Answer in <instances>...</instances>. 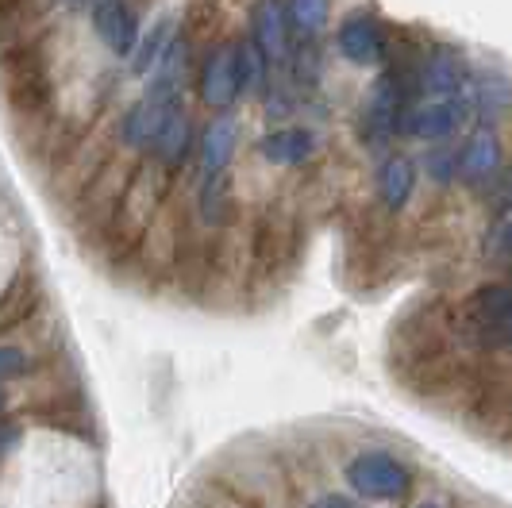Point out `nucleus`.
<instances>
[{"label":"nucleus","instance_id":"f257e3e1","mask_svg":"<svg viewBox=\"0 0 512 508\" xmlns=\"http://www.w3.org/2000/svg\"><path fill=\"white\" fill-rule=\"evenodd\" d=\"M343 474L362 501H401L412 489V470L393 451H359Z\"/></svg>","mask_w":512,"mask_h":508},{"label":"nucleus","instance_id":"f03ea898","mask_svg":"<svg viewBox=\"0 0 512 508\" xmlns=\"http://www.w3.org/2000/svg\"><path fill=\"white\" fill-rule=\"evenodd\" d=\"M181 108V93L178 89H166V85H158L154 81L151 89H147V97H139V101L128 108V116H124V143L128 147H151L154 139H158V131L166 127V120L174 116Z\"/></svg>","mask_w":512,"mask_h":508},{"label":"nucleus","instance_id":"7ed1b4c3","mask_svg":"<svg viewBox=\"0 0 512 508\" xmlns=\"http://www.w3.org/2000/svg\"><path fill=\"white\" fill-rule=\"evenodd\" d=\"M239 74H235V43H220L201 66V101L216 112H228L239 101Z\"/></svg>","mask_w":512,"mask_h":508},{"label":"nucleus","instance_id":"20e7f679","mask_svg":"<svg viewBox=\"0 0 512 508\" xmlns=\"http://www.w3.org/2000/svg\"><path fill=\"white\" fill-rule=\"evenodd\" d=\"M251 43L266 62L289 58V12L282 0H255L251 8Z\"/></svg>","mask_w":512,"mask_h":508},{"label":"nucleus","instance_id":"39448f33","mask_svg":"<svg viewBox=\"0 0 512 508\" xmlns=\"http://www.w3.org/2000/svg\"><path fill=\"white\" fill-rule=\"evenodd\" d=\"M93 27H97L101 43L116 58H128L135 51V43H139V16L131 12V4H124V0H97Z\"/></svg>","mask_w":512,"mask_h":508},{"label":"nucleus","instance_id":"423d86ee","mask_svg":"<svg viewBox=\"0 0 512 508\" xmlns=\"http://www.w3.org/2000/svg\"><path fill=\"white\" fill-rule=\"evenodd\" d=\"M335 43H339V54H343L351 66H374V62L385 58V35L370 16H347V20L339 24Z\"/></svg>","mask_w":512,"mask_h":508},{"label":"nucleus","instance_id":"0eeeda50","mask_svg":"<svg viewBox=\"0 0 512 508\" xmlns=\"http://www.w3.org/2000/svg\"><path fill=\"white\" fill-rule=\"evenodd\" d=\"M409 124L405 131L416 135V139H432V143H443L447 135H455L466 120V97H447V101H432L424 108H416L405 116Z\"/></svg>","mask_w":512,"mask_h":508},{"label":"nucleus","instance_id":"6e6552de","mask_svg":"<svg viewBox=\"0 0 512 508\" xmlns=\"http://www.w3.org/2000/svg\"><path fill=\"white\" fill-rule=\"evenodd\" d=\"M420 89L439 97V101L462 97L466 93V58L455 47H436L420 70Z\"/></svg>","mask_w":512,"mask_h":508},{"label":"nucleus","instance_id":"1a4fd4ad","mask_svg":"<svg viewBox=\"0 0 512 508\" xmlns=\"http://www.w3.org/2000/svg\"><path fill=\"white\" fill-rule=\"evenodd\" d=\"M497 170H501V139L489 127H478L459 151V178L470 185H482Z\"/></svg>","mask_w":512,"mask_h":508},{"label":"nucleus","instance_id":"9d476101","mask_svg":"<svg viewBox=\"0 0 512 508\" xmlns=\"http://www.w3.org/2000/svg\"><path fill=\"white\" fill-rule=\"evenodd\" d=\"M316 151V139L308 127H278L258 139V158L270 166H301Z\"/></svg>","mask_w":512,"mask_h":508},{"label":"nucleus","instance_id":"9b49d317","mask_svg":"<svg viewBox=\"0 0 512 508\" xmlns=\"http://www.w3.org/2000/svg\"><path fill=\"white\" fill-rule=\"evenodd\" d=\"M235 151H239V124L231 116H216L201 135V174L220 178L231 166Z\"/></svg>","mask_w":512,"mask_h":508},{"label":"nucleus","instance_id":"f8f14e48","mask_svg":"<svg viewBox=\"0 0 512 508\" xmlns=\"http://www.w3.org/2000/svg\"><path fill=\"white\" fill-rule=\"evenodd\" d=\"M405 116H409V108H405V81L397 74H385L374 85L370 101H366V120L378 131H393L397 120H405Z\"/></svg>","mask_w":512,"mask_h":508},{"label":"nucleus","instance_id":"ddd939ff","mask_svg":"<svg viewBox=\"0 0 512 508\" xmlns=\"http://www.w3.org/2000/svg\"><path fill=\"white\" fill-rule=\"evenodd\" d=\"M189 151H193V124H189V112L178 108L166 120V127L158 131V139L151 143V154L162 170H174V166H181L189 158Z\"/></svg>","mask_w":512,"mask_h":508},{"label":"nucleus","instance_id":"4468645a","mask_svg":"<svg viewBox=\"0 0 512 508\" xmlns=\"http://www.w3.org/2000/svg\"><path fill=\"white\" fill-rule=\"evenodd\" d=\"M412 189H416V166H412L409 158H401V154L385 158L382 170H378V197H382L385 208L401 212L409 204Z\"/></svg>","mask_w":512,"mask_h":508},{"label":"nucleus","instance_id":"2eb2a0df","mask_svg":"<svg viewBox=\"0 0 512 508\" xmlns=\"http://www.w3.org/2000/svg\"><path fill=\"white\" fill-rule=\"evenodd\" d=\"M470 312L478 316V320H486L489 328L501 331L505 320H512V285H486V289H478L474 297H470Z\"/></svg>","mask_w":512,"mask_h":508},{"label":"nucleus","instance_id":"dca6fc26","mask_svg":"<svg viewBox=\"0 0 512 508\" xmlns=\"http://www.w3.org/2000/svg\"><path fill=\"white\" fill-rule=\"evenodd\" d=\"M266 58L258 51L255 43H235V74H239V89L243 93H255L262 85V74H266Z\"/></svg>","mask_w":512,"mask_h":508},{"label":"nucleus","instance_id":"f3484780","mask_svg":"<svg viewBox=\"0 0 512 508\" xmlns=\"http://www.w3.org/2000/svg\"><path fill=\"white\" fill-rule=\"evenodd\" d=\"M285 12H289L293 27H297L301 35H308V39L320 35L324 24H328V0H289Z\"/></svg>","mask_w":512,"mask_h":508},{"label":"nucleus","instance_id":"a211bd4d","mask_svg":"<svg viewBox=\"0 0 512 508\" xmlns=\"http://www.w3.org/2000/svg\"><path fill=\"white\" fill-rule=\"evenodd\" d=\"M166 43H170V24L162 20V24H154L151 35L139 43V54H135V74L154 70V66L162 62V54H166Z\"/></svg>","mask_w":512,"mask_h":508},{"label":"nucleus","instance_id":"6ab92c4d","mask_svg":"<svg viewBox=\"0 0 512 508\" xmlns=\"http://www.w3.org/2000/svg\"><path fill=\"white\" fill-rule=\"evenodd\" d=\"M424 174L436 181V185H451L459 178V154L455 147H432L424 154Z\"/></svg>","mask_w":512,"mask_h":508},{"label":"nucleus","instance_id":"aec40b11","mask_svg":"<svg viewBox=\"0 0 512 508\" xmlns=\"http://www.w3.org/2000/svg\"><path fill=\"white\" fill-rule=\"evenodd\" d=\"M224 197H228V178H205V193H201V208H205V220H220L224 216Z\"/></svg>","mask_w":512,"mask_h":508},{"label":"nucleus","instance_id":"412c9836","mask_svg":"<svg viewBox=\"0 0 512 508\" xmlns=\"http://www.w3.org/2000/svg\"><path fill=\"white\" fill-rule=\"evenodd\" d=\"M27 370V355L20 347H0V381L20 378Z\"/></svg>","mask_w":512,"mask_h":508},{"label":"nucleus","instance_id":"4be33fe9","mask_svg":"<svg viewBox=\"0 0 512 508\" xmlns=\"http://www.w3.org/2000/svg\"><path fill=\"white\" fill-rule=\"evenodd\" d=\"M478 101H482V112H486V116L493 108H505V104H509V85H505V81H489V85H482Z\"/></svg>","mask_w":512,"mask_h":508},{"label":"nucleus","instance_id":"5701e85b","mask_svg":"<svg viewBox=\"0 0 512 508\" xmlns=\"http://www.w3.org/2000/svg\"><path fill=\"white\" fill-rule=\"evenodd\" d=\"M16 439H20V428L0 420V458H4L8 451H12V447H16Z\"/></svg>","mask_w":512,"mask_h":508},{"label":"nucleus","instance_id":"b1692460","mask_svg":"<svg viewBox=\"0 0 512 508\" xmlns=\"http://www.w3.org/2000/svg\"><path fill=\"white\" fill-rule=\"evenodd\" d=\"M493 243H501V254H505V258H512V212H509V220H505V224L497 228Z\"/></svg>","mask_w":512,"mask_h":508},{"label":"nucleus","instance_id":"393cba45","mask_svg":"<svg viewBox=\"0 0 512 508\" xmlns=\"http://www.w3.org/2000/svg\"><path fill=\"white\" fill-rule=\"evenodd\" d=\"M312 508H355L347 497H339V493H324V497H316V505Z\"/></svg>","mask_w":512,"mask_h":508},{"label":"nucleus","instance_id":"a878e982","mask_svg":"<svg viewBox=\"0 0 512 508\" xmlns=\"http://www.w3.org/2000/svg\"><path fill=\"white\" fill-rule=\"evenodd\" d=\"M205 508H247L243 501H235V497H208Z\"/></svg>","mask_w":512,"mask_h":508},{"label":"nucleus","instance_id":"bb28decb","mask_svg":"<svg viewBox=\"0 0 512 508\" xmlns=\"http://www.w3.org/2000/svg\"><path fill=\"white\" fill-rule=\"evenodd\" d=\"M501 335H505V343L512 347V320H505V324H501Z\"/></svg>","mask_w":512,"mask_h":508},{"label":"nucleus","instance_id":"cd10ccee","mask_svg":"<svg viewBox=\"0 0 512 508\" xmlns=\"http://www.w3.org/2000/svg\"><path fill=\"white\" fill-rule=\"evenodd\" d=\"M416 508H443V505H436V501H424V505H416Z\"/></svg>","mask_w":512,"mask_h":508},{"label":"nucleus","instance_id":"c85d7f7f","mask_svg":"<svg viewBox=\"0 0 512 508\" xmlns=\"http://www.w3.org/2000/svg\"><path fill=\"white\" fill-rule=\"evenodd\" d=\"M4 405H8V397H4V389H0V412H4Z\"/></svg>","mask_w":512,"mask_h":508}]
</instances>
